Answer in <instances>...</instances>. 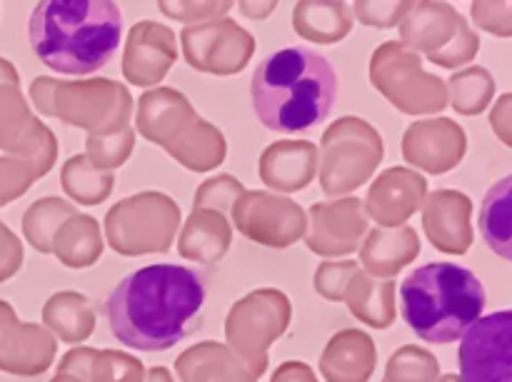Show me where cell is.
<instances>
[{"label": "cell", "mask_w": 512, "mask_h": 382, "mask_svg": "<svg viewBox=\"0 0 512 382\" xmlns=\"http://www.w3.org/2000/svg\"><path fill=\"white\" fill-rule=\"evenodd\" d=\"M50 253L70 270L93 268L103 255V233L93 215L75 213L55 233Z\"/></svg>", "instance_id": "obj_31"}, {"label": "cell", "mask_w": 512, "mask_h": 382, "mask_svg": "<svg viewBox=\"0 0 512 382\" xmlns=\"http://www.w3.org/2000/svg\"><path fill=\"white\" fill-rule=\"evenodd\" d=\"M30 98L40 115L63 120L88 135L123 133L133 120V95L110 78L63 80L40 75L30 83Z\"/></svg>", "instance_id": "obj_6"}, {"label": "cell", "mask_w": 512, "mask_h": 382, "mask_svg": "<svg viewBox=\"0 0 512 382\" xmlns=\"http://www.w3.org/2000/svg\"><path fill=\"white\" fill-rule=\"evenodd\" d=\"M75 213H78V210H75L73 203H68V200L53 198V195H50V198H40L38 203H33L28 210H25V218H23L25 238H28V243L33 245L38 253L48 255L58 228L65 223V220L73 218Z\"/></svg>", "instance_id": "obj_35"}, {"label": "cell", "mask_w": 512, "mask_h": 382, "mask_svg": "<svg viewBox=\"0 0 512 382\" xmlns=\"http://www.w3.org/2000/svg\"><path fill=\"white\" fill-rule=\"evenodd\" d=\"M510 175L493 185L485 193L483 208H480V233H483L488 248L503 260L512 258V230H510Z\"/></svg>", "instance_id": "obj_32"}, {"label": "cell", "mask_w": 512, "mask_h": 382, "mask_svg": "<svg viewBox=\"0 0 512 382\" xmlns=\"http://www.w3.org/2000/svg\"><path fill=\"white\" fill-rule=\"evenodd\" d=\"M60 185H63L65 195H70V200H75V203L100 205L113 193L115 175L93 168L83 153L65 160L63 170H60Z\"/></svg>", "instance_id": "obj_33"}, {"label": "cell", "mask_w": 512, "mask_h": 382, "mask_svg": "<svg viewBox=\"0 0 512 382\" xmlns=\"http://www.w3.org/2000/svg\"><path fill=\"white\" fill-rule=\"evenodd\" d=\"M245 193L243 183L233 175H215L208 178L205 183H200L198 193H195L193 208H205V210H218V213L228 215L233 210L235 200Z\"/></svg>", "instance_id": "obj_39"}, {"label": "cell", "mask_w": 512, "mask_h": 382, "mask_svg": "<svg viewBox=\"0 0 512 382\" xmlns=\"http://www.w3.org/2000/svg\"><path fill=\"white\" fill-rule=\"evenodd\" d=\"M50 382H80V380H75V378H70V375H55L53 380Z\"/></svg>", "instance_id": "obj_50"}, {"label": "cell", "mask_w": 512, "mask_h": 382, "mask_svg": "<svg viewBox=\"0 0 512 382\" xmlns=\"http://www.w3.org/2000/svg\"><path fill=\"white\" fill-rule=\"evenodd\" d=\"M143 382H175V378H173V373H170L168 368H163V365H158V368L145 370Z\"/></svg>", "instance_id": "obj_49"}, {"label": "cell", "mask_w": 512, "mask_h": 382, "mask_svg": "<svg viewBox=\"0 0 512 382\" xmlns=\"http://www.w3.org/2000/svg\"><path fill=\"white\" fill-rule=\"evenodd\" d=\"M485 288L473 270L455 263H430L400 285V315L420 340L450 345L483 318Z\"/></svg>", "instance_id": "obj_4"}, {"label": "cell", "mask_w": 512, "mask_h": 382, "mask_svg": "<svg viewBox=\"0 0 512 382\" xmlns=\"http://www.w3.org/2000/svg\"><path fill=\"white\" fill-rule=\"evenodd\" d=\"M385 158V145L373 123L355 115L328 125L318 148V178L325 195H350L363 188Z\"/></svg>", "instance_id": "obj_7"}, {"label": "cell", "mask_w": 512, "mask_h": 382, "mask_svg": "<svg viewBox=\"0 0 512 382\" xmlns=\"http://www.w3.org/2000/svg\"><path fill=\"white\" fill-rule=\"evenodd\" d=\"M160 10H163L168 18L180 20L185 25H203L213 23V20H223L225 15L233 10V3L228 0H220V3H200V0H178V3H168L163 0L160 3Z\"/></svg>", "instance_id": "obj_41"}, {"label": "cell", "mask_w": 512, "mask_h": 382, "mask_svg": "<svg viewBox=\"0 0 512 382\" xmlns=\"http://www.w3.org/2000/svg\"><path fill=\"white\" fill-rule=\"evenodd\" d=\"M230 245H233V225L228 215L218 210L193 208V215L185 220L178 235V253L200 265L220 263L228 255Z\"/></svg>", "instance_id": "obj_26"}, {"label": "cell", "mask_w": 512, "mask_h": 382, "mask_svg": "<svg viewBox=\"0 0 512 382\" xmlns=\"http://www.w3.org/2000/svg\"><path fill=\"white\" fill-rule=\"evenodd\" d=\"M438 382H460L458 375H440Z\"/></svg>", "instance_id": "obj_51"}, {"label": "cell", "mask_w": 512, "mask_h": 382, "mask_svg": "<svg viewBox=\"0 0 512 382\" xmlns=\"http://www.w3.org/2000/svg\"><path fill=\"white\" fill-rule=\"evenodd\" d=\"M58 355V340L35 323H23L0 300V370L18 378H35L50 370Z\"/></svg>", "instance_id": "obj_17"}, {"label": "cell", "mask_w": 512, "mask_h": 382, "mask_svg": "<svg viewBox=\"0 0 512 382\" xmlns=\"http://www.w3.org/2000/svg\"><path fill=\"white\" fill-rule=\"evenodd\" d=\"M468 153V135L450 118L415 120L405 128L403 158L413 170L445 175L463 163Z\"/></svg>", "instance_id": "obj_16"}, {"label": "cell", "mask_w": 512, "mask_h": 382, "mask_svg": "<svg viewBox=\"0 0 512 382\" xmlns=\"http://www.w3.org/2000/svg\"><path fill=\"white\" fill-rule=\"evenodd\" d=\"M410 10V3H390V0H358L355 18L373 28H393L400 25L403 15Z\"/></svg>", "instance_id": "obj_44"}, {"label": "cell", "mask_w": 512, "mask_h": 382, "mask_svg": "<svg viewBox=\"0 0 512 382\" xmlns=\"http://www.w3.org/2000/svg\"><path fill=\"white\" fill-rule=\"evenodd\" d=\"M428 195V180L413 168H388L373 180L368 190L365 213L380 228H400L408 223Z\"/></svg>", "instance_id": "obj_20"}, {"label": "cell", "mask_w": 512, "mask_h": 382, "mask_svg": "<svg viewBox=\"0 0 512 382\" xmlns=\"http://www.w3.org/2000/svg\"><path fill=\"white\" fill-rule=\"evenodd\" d=\"M135 128L148 143L160 145L175 163L193 173L220 168L228 155V143L218 125L200 118L180 90L153 88L138 98Z\"/></svg>", "instance_id": "obj_5"}, {"label": "cell", "mask_w": 512, "mask_h": 382, "mask_svg": "<svg viewBox=\"0 0 512 382\" xmlns=\"http://www.w3.org/2000/svg\"><path fill=\"white\" fill-rule=\"evenodd\" d=\"M45 173L35 160L28 158H0V205L20 198L35 180H40Z\"/></svg>", "instance_id": "obj_38"}, {"label": "cell", "mask_w": 512, "mask_h": 382, "mask_svg": "<svg viewBox=\"0 0 512 382\" xmlns=\"http://www.w3.org/2000/svg\"><path fill=\"white\" fill-rule=\"evenodd\" d=\"M135 148V130L130 125L123 133L113 135H85V158L90 160V165L103 173H113L115 168H120L123 163H128V158L133 155Z\"/></svg>", "instance_id": "obj_37"}, {"label": "cell", "mask_w": 512, "mask_h": 382, "mask_svg": "<svg viewBox=\"0 0 512 382\" xmlns=\"http://www.w3.org/2000/svg\"><path fill=\"white\" fill-rule=\"evenodd\" d=\"M478 50H480V35L470 28L468 18H463V23H460L458 33H455V38L450 40L448 48L440 50L438 55H433V58L428 60L430 63L440 65V68L455 70L460 68V65H468L470 60L478 55Z\"/></svg>", "instance_id": "obj_42"}, {"label": "cell", "mask_w": 512, "mask_h": 382, "mask_svg": "<svg viewBox=\"0 0 512 382\" xmlns=\"http://www.w3.org/2000/svg\"><path fill=\"white\" fill-rule=\"evenodd\" d=\"M395 295H398L395 280L373 278L365 270H358L345 288L343 303L363 325L373 330H388L398 318Z\"/></svg>", "instance_id": "obj_28"}, {"label": "cell", "mask_w": 512, "mask_h": 382, "mask_svg": "<svg viewBox=\"0 0 512 382\" xmlns=\"http://www.w3.org/2000/svg\"><path fill=\"white\" fill-rule=\"evenodd\" d=\"M275 8H278V3H240V10H243L250 20L268 18Z\"/></svg>", "instance_id": "obj_48"}, {"label": "cell", "mask_w": 512, "mask_h": 382, "mask_svg": "<svg viewBox=\"0 0 512 382\" xmlns=\"http://www.w3.org/2000/svg\"><path fill=\"white\" fill-rule=\"evenodd\" d=\"M230 215L235 230L263 248L285 250L308 233V213L288 195L268 190H245Z\"/></svg>", "instance_id": "obj_11"}, {"label": "cell", "mask_w": 512, "mask_h": 382, "mask_svg": "<svg viewBox=\"0 0 512 382\" xmlns=\"http://www.w3.org/2000/svg\"><path fill=\"white\" fill-rule=\"evenodd\" d=\"M270 382H320V380L308 363H300V360H288V363H283L275 368Z\"/></svg>", "instance_id": "obj_47"}, {"label": "cell", "mask_w": 512, "mask_h": 382, "mask_svg": "<svg viewBox=\"0 0 512 382\" xmlns=\"http://www.w3.org/2000/svg\"><path fill=\"white\" fill-rule=\"evenodd\" d=\"M180 382H258L243 360L223 343L205 340L183 350L175 360Z\"/></svg>", "instance_id": "obj_27"}, {"label": "cell", "mask_w": 512, "mask_h": 382, "mask_svg": "<svg viewBox=\"0 0 512 382\" xmlns=\"http://www.w3.org/2000/svg\"><path fill=\"white\" fill-rule=\"evenodd\" d=\"M512 313L478 318L460 338V382H512Z\"/></svg>", "instance_id": "obj_13"}, {"label": "cell", "mask_w": 512, "mask_h": 382, "mask_svg": "<svg viewBox=\"0 0 512 382\" xmlns=\"http://www.w3.org/2000/svg\"><path fill=\"white\" fill-rule=\"evenodd\" d=\"M180 45H183V58L190 68L198 73L218 75V78L243 73L258 48L253 35L230 18L203 25H185L180 33Z\"/></svg>", "instance_id": "obj_12"}, {"label": "cell", "mask_w": 512, "mask_h": 382, "mask_svg": "<svg viewBox=\"0 0 512 382\" xmlns=\"http://www.w3.org/2000/svg\"><path fill=\"white\" fill-rule=\"evenodd\" d=\"M23 265V245L20 240L0 223V283L13 278Z\"/></svg>", "instance_id": "obj_45"}, {"label": "cell", "mask_w": 512, "mask_h": 382, "mask_svg": "<svg viewBox=\"0 0 512 382\" xmlns=\"http://www.w3.org/2000/svg\"><path fill=\"white\" fill-rule=\"evenodd\" d=\"M358 270V260H325L315 270V290L328 303H343L345 288Z\"/></svg>", "instance_id": "obj_40"}, {"label": "cell", "mask_w": 512, "mask_h": 382, "mask_svg": "<svg viewBox=\"0 0 512 382\" xmlns=\"http://www.w3.org/2000/svg\"><path fill=\"white\" fill-rule=\"evenodd\" d=\"M0 148L15 153V158L35 160L45 173H50L58 160V138L30 113L20 95V78L8 80L0 88Z\"/></svg>", "instance_id": "obj_15"}, {"label": "cell", "mask_w": 512, "mask_h": 382, "mask_svg": "<svg viewBox=\"0 0 512 382\" xmlns=\"http://www.w3.org/2000/svg\"><path fill=\"white\" fill-rule=\"evenodd\" d=\"M205 283L183 265H148L118 283L103 313L113 338L140 353H163L200 325Z\"/></svg>", "instance_id": "obj_1"}, {"label": "cell", "mask_w": 512, "mask_h": 382, "mask_svg": "<svg viewBox=\"0 0 512 382\" xmlns=\"http://www.w3.org/2000/svg\"><path fill=\"white\" fill-rule=\"evenodd\" d=\"M465 15H460L453 5L440 0H423L410 3V10L400 20V43L418 53L420 58H433L450 45L458 33Z\"/></svg>", "instance_id": "obj_22"}, {"label": "cell", "mask_w": 512, "mask_h": 382, "mask_svg": "<svg viewBox=\"0 0 512 382\" xmlns=\"http://www.w3.org/2000/svg\"><path fill=\"white\" fill-rule=\"evenodd\" d=\"M378 365V348L365 330H340L320 355V375L325 382H370Z\"/></svg>", "instance_id": "obj_23"}, {"label": "cell", "mask_w": 512, "mask_h": 382, "mask_svg": "<svg viewBox=\"0 0 512 382\" xmlns=\"http://www.w3.org/2000/svg\"><path fill=\"white\" fill-rule=\"evenodd\" d=\"M370 83L403 115H438L448 108L445 80L423 70V58L400 40H388L375 48Z\"/></svg>", "instance_id": "obj_9"}, {"label": "cell", "mask_w": 512, "mask_h": 382, "mask_svg": "<svg viewBox=\"0 0 512 382\" xmlns=\"http://www.w3.org/2000/svg\"><path fill=\"white\" fill-rule=\"evenodd\" d=\"M440 363L420 345H403L390 355L383 382H438Z\"/></svg>", "instance_id": "obj_36"}, {"label": "cell", "mask_w": 512, "mask_h": 382, "mask_svg": "<svg viewBox=\"0 0 512 382\" xmlns=\"http://www.w3.org/2000/svg\"><path fill=\"white\" fill-rule=\"evenodd\" d=\"M490 128L503 145H512V93H503L490 113Z\"/></svg>", "instance_id": "obj_46"}, {"label": "cell", "mask_w": 512, "mask_h": 382, "mask_svg": "<svg viewBox=\"0 0 512 382\" xmlns=\"http://www.w3.org/2000/svg\"><path fill=\"white\" fill-rule=\"evenodd\" d=\"M423 230L430 245L445 255H465L473 248V200L460 190L440 188L425 195Z\"/></svg>", "instance_id": "obj_19"}, {"label": "cell", "mask_w": 512, "mask_h": 382, "mask_svg": "<svg viewBox=\"0 0 512 382\" xmlns=\"http://www.w3.org/2000/svg\"><path fill=\"white\" fill-rule=\"evenodd\" d=\"M105 238L123 258L168 253L180 230V205L160 190L118 200L105 213Z\"/></svg>", "instance_id": "obj_8"}, {"label": "cell", "mask_w": 512, "mask_h": 382, "mask_svg": "<svg viewBox=\"0 0 512 382\" xmlns=\"http://www.w3.org/2000/svg\"><path fill=\"white\" fill-rule=\"evenodd\" d=\"M338 73L310 48H283L255 68L250 98L260 123L275 133H305L330 115Z\"/></svg>", "instance_id": "obj_2"}, {"label": "cell", "mask_w": 512, "mask_h": 382, "mask_svg": "<svg viewBox=\"0 0 512 382\" xmlns=\"http://www.w3.org/2000/svg\"><path fill=\"white\" fill-rule=\"evenodd\" d=\"M123 35V15L110 0H45L28 20L40 63L60 75H90L110 63Z\"/></svg>", "instance_id": "obj_3"}, {"label": "cell", "mask_w": 512, "mask_h": 382, "mask_svg": "<svg viewBox=\"0 0 512 382\" xmlns=\"http://www.w3.org/2000/svg\"><path fill=\"white\" fill-rule=\"evenodd\" d=\"M370 218L365 213V203L355 195L330 198L325 203H315L308 213V233L305 245L320 258H343L353 255L368 233Z\"/></svg>", "instance_id": "obj_14"}, {"label": "cell", "mask_w": 512, "mask_h": 382, "mask_svg": "<svg viewBox=\"0 0 512 382\" xmlns=\"http://www.w3.org/2000/svg\"><path fill=\"white\" fill-rule=\"evenodd\" d=\"M470 18L478 28L488 30L498 38H510L512 35V5L508 0H500V3L478 0V3L470 5Z\"/></svg>", "instance_id": "obj_43"}, {"label": "cell", "mask_w": 512, "mask_h": 382, "mask_svg": "<svg viewBox=\"0 0 512 382\" xmlns=\"http://www.w3.org/2000/svg\"><path fill=\"white\" fill-rule=\"evenodd\" d=\"M293 28L310 43L333 45L350 35L353 13L340 0H300L293 10Z\"/></svg>", "instance_id": "obj_30"}, {"label": "cell", "mask_w": 512, "mask_h": 382, "mask_svg": "<svg viewBox=\"0 0 512 382\" xmlns=\"http://www.w3.org/2000/svg\"><path fill=\"white\" fill-rule=\"evenodd\" d=\"M258 175L273 193H298L318 175V145L310 140H275L260 155Z\"/></svg>", "instance_id": "obj_21"}, {"label": "cell", "mask_w": 512, "mask_h": 382, "mask_svg": "<svg viewBox=\"0 0 512 382\" xmlns=\"http://www.w3.org/2000/svg\"><path fill=\"white\" fill-rule=\"evenodd\" d=\"M420 255V238L410 225L373 228L360 243V265L373 278L395 280Z\"/></svg>", "instance_id": "obj_24"}, {"label": "cell", "mask_w": 512, "mask_h": 382, "mask_svg": "<svg viewBox=\"0 0 512 382\" xmlns=\"http://www.w3.org/2000/svg\"><path fill=\"white\" fill-rule=\"evenodd\" d=\"M293 320L290 298L278 288H258L243 295L225 315L228 348L260 378L268 370V350L288 333Z\"/></svg>", "instance_id": "obj_10"}, {"label": "cell", "mask_w": 512, "mask_h": 382, "mask_svg": "<svg viewBox=\"0 0 512 382\" xmlns=\"http://www.w3.org/2000/svg\"><path fill=\"white\" fill-rule=\"evenodd\" d=\"M178 60L175 33L155 20H140L130 28L123 50V75L135 88L153 90Z\"/></svg>", "instance_id": "obj_18"}, {"label": "cell", "mask_w": 512, "mask_h": 382, "mask_svg": "<svg viewBox=\"0 0 512 382\" xmlns=\"http://www.w3.org/2000/svg\"><path fill=\"white\" fill-rule=\"evenodd\" d=\"M58 375L80 382H143L145 365L120 350L70 348L58 363Z\"/></svg>", "instance_id": "obj_25"}, {"label": "cell", "mask_w": 512, "mask_h": 382, "mask_svg": "<svg viewBox=\"0 0 512 382\" xmlns=\"http://www.w3.org/2000/svg\"><path fill=\"white\" fill-rule=\"evenodd\" d=\"M445 85H448V105H453L455 113L468 118L483 113L495 98V78L483 65H473L450 75Z\"/></svg>", "instance_id": "obj_34"}, {"label": "cell", "mask_w": 512, "mask_h": 382, "mask_svg": "<svg viewBox=\"0 0 512 382\" xmlns=\"http://www.w3.org/2000/svg\"><path fill=\"white\" fill-rule=\"evenodd\" d=\"M95 308L93 300L75 290H63L45 300L43 305V328L55 340L65 345H80L93 335Z\"/></svg>", "instance_id": "obj_29"}]
</instances>
